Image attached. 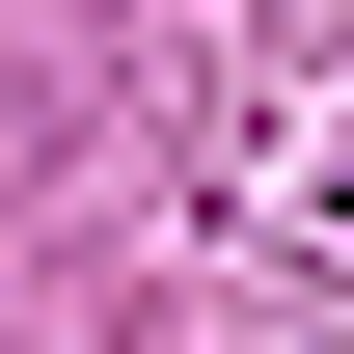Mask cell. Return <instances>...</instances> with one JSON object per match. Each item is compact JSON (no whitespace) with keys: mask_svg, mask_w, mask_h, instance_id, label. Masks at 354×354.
I'll list each match as a JSON object with an SVG mask.
<instances>
[{"mask_svg":"<svg viewBox=\"0 0 354 354\" xmlns=\"http://www.w3.org/2000/svg\"><path fill=\"white\" fill-rule=\"evenodd\" d=\"M327 218H354V164H327Z\"/></svg>","mask_w":354,"mask_h":354,"instance_id":"obj_1","label":"cell"}]
</instances>
